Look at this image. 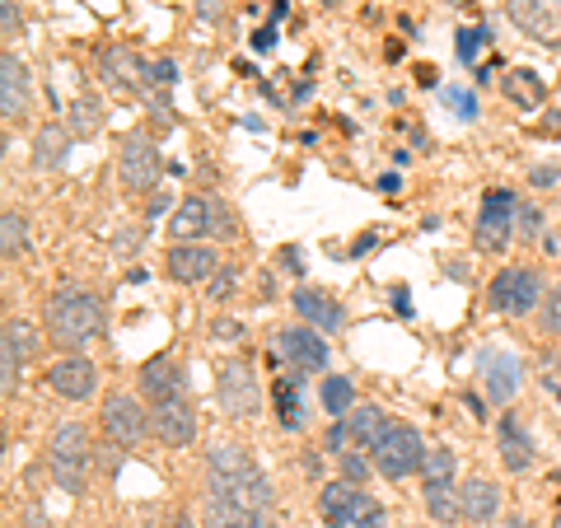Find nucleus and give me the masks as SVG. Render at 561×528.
Segmentation results:
<instances>
[{
    "instance_id": "09e8293b",
    "label": "nucleus",
    "mask_w": 561,
    "mask_h": 528,
    "mask_svg": "<svg viewBox=\"0 0 561 528\" xmlns=\"http://www.w3.org/2000/svg\"><path fill=\"white\" fill-rule=\"evenodd\" d=\"M379 192H383V197H393V192H402V179H398V173H383V179H379Z\"/></svg>"
},
{
    "instance_id": "f03ea898",
    "label": "nucleus",
    "mask_w": 561,
    "mask_h": 528,
    "mask_svg": "<svg viewBox=\"0 0 561 528\" xmlns=\"http://www.w3.org/2000/svg\"><path fill=\"white\" fill-rule=\"evenodd\" d=\"M47 332L51 342L66 346L76 356L80 346H90L103 337V299L94 290L80 286H61L57 295L47 299Z\"/></svg>"
},
{
    "instance_id": "9b49d317",
    "label": "nucleus",
    "mask_w": 561,
    "mask_h": 528,
    "mask_svg": "<svg viewBox=\"0 0 561 528\" xmlns=\"http://www.w3.org/2000/svg\"><path fill=\"white\" fill-rule=\"evenodd\" d=\"M103 435L122 449H136L140 439L150 435V412L146 402L131 398V393H108L103 398Z\"/></svg>"
},
{
    "instance_id": "37998d69",
    "label": "nucleus",
    "mask_w": 561,
    "mask_h": 528,
    "mask_svg": "<svg viewBox=\"0 0 561 528\" xmlns=\"http://www.w3.org/2000/svg\"><path fill=\"white\" fill-rule=\"evenodd\" d=\"M557 183H561V164H534V169H529V187L548 192V187H557Z\"/></svg>"
},
{
    "instance_id": "b1692460",
    "label": "nucleus",
    "mask_w": 561,
    "mask_h": 528,
    "mask_svg": "<svg viewBox=\"0 0 561 528\" xmlns=\"http://www.w3.org/2000/svg\"><path fill=\"white\" fill-rule=\"evenodd\" d=\"M305 416H309V408H305V375H290L286 379H276V426L280 431H305Z\"/></svg>"
},
{
    "instance_id": "c85d7f7f",
    "label": "nucleus",
    "mask_w": 561,
    "mask_h": 528,
    "mask_svg": "<svg viewBox=\"0 0 561 528\" xmlns=\"http://www.w3.org/2000/svg\"><path fill=\"white\" fill-rule=\"evenodd\" d=\"M319 398H323V412H328L332 421H346L351 412H356V383L342 379V375H328L323 389H319Z\"/></svg>"
},
{
    "instance_id": "1a4fd4ad",
    "label": "nucleus",
    "mask_w": 561,
    "mask_h": 528,
    "mask_svg": "<svg viewBox=\"0 0 561 528\" xmlns=\"http://www.w3.org/2000/svg\"><path fill=\"white\" fill-rule=\"evenodd\" d=\"M169 234L179 239V243H206V234H234L230 230V220H225V210L220 202H210V197H183L179 210L169 216Z\"/></svg>"
},
{
    "instance_id": "8fccbe9b",
    "label": "nucleus",
    "mask_w": 561,
    "mask_h": 528,
    "mask_svg": "<svg viewBox=\"0 0 561 528\" xmlns=\"http://www.w3.org/2000/svg\"><path fill=\"white\" fill-rule=\"evenodd\" d=\"M272 38H276V33H272V28H262L257 38H253V47H257V51H267V47H272Z\"/></svg>"
},
{
    "instance_id": "6ab92c4d",
    "label": "nucleus",
    "mask_w": 561,
    "mask_h": 528,
    "mask_svg": "<svg viewBox=\"0 0 561 528\" xmlns=\"http://www.w3.org/2000/svg\"><path fill=\"white\" fill-rule=\"evenodd\" d=\"M496 449H501L505 472H529L534 468V439H529V431L519 426L515 412H505L496 421Z\"/></svg>"
},
{
    "instance_id": "dca6fc26",
    "label": "nucleus",
    "mask_w": 561,
    "mask_h": 528,
    "mask_svg": "<svg viewBox=\"0 0 561 528\" xmlns=\"http://www.w3.org/2000/svg\"><path fill=\"white\" fill-rule=\"evenodd\" d=\"M505 14L524 28L534 43L561 47V0H505Z\"/></svg>"
},
{
    "instance_id": "72a5a7b5",
    "label": "nucleus",
    "mask_w": 561,
    "mask_h": 528,
    "mask_svg": "<svg viewBox=\"0 0 561 528\" xmlns=\"http://www.w3.org/2000/svg\"><path fill=\"white\" fill-rule=\"evenodd\" d=\"M454 472H459V459H454L449 449H426L421 478H426V482H454Z\"/></svg>"
},
{
    "instance_id": "de8ad7c7",
    "label": "nucleus",
    "mask_w": 561,
    "mask_h": 528,
    "mask_svg": "<svg viewBox=\"0 0 561 528\" xmlns=\"http://www.w3.org/2000/svg\"><path fill=\"white\" fill-rule=\"evenodd\" d=\"M280 262H286V272H295V276L305 272V267H300V249H280Z\"/></svg>"
},
{
    "instance_id": "5701e85b",
    "label": "nucleus",
    "mask_w": 561,
    "mask_h": 528,
    "mask_svg": "<svg viewBox=\"0 0 561 528\" xmlns=\"http://www.w3.org/2000/svg\"><path fill=\"white\" fill-rule=\"evenodd\" d=\"M202 528H272V515L249 509V505H234V501H225V496H206Z\"/></svg>"
},
{
    "instance_id": "a19ab883",
    "label": "nucleus",
    "mask_w": 561,
    "mask_h": 528,
    "mask_svg": "<svg viewBox=\"0 0 561 528\" xmlns=\"http://www.w3.org/2000/svg\"><path fill=\"white\" fill-rule=\"evenodd\" d=\"M234 280H239V276H234V267H220L216 276H210V280H206V295H210V299H216V305H220V299H230V290H234Z\"/></svg>"
},
{
    "instance_id": "e433bc0d",
    "label": "nucleus",
    "mask_w": 561,
    "mask_h": 528,
    "mask_svg": "<svg viewBox=\"0 0 561 528\" xmlns=\"http://www.w3.org/2000/svg\"><path fill=\"white\" fill-rule=\"evenodd\" d=\"M365 454H370V449H346L342 454V482H365V478H370V468H375V459H365Z\"/></svg>"
},
{
    "instance_id": "3c124183",
    "label": "nucleus",
    "mask_w": 561,
    "mask_h": 528,
    "mask_svg": "<svg viewBox=\"0 0 561 528\" xmlns=\"http://www.w3.org/2000/svg\"><path fill=\"white\" fill-rule=\"evenodd\" d=\"M463 408H468V416H478V421H482V402H478V398H468V393H463Z\"/></svg>"
},
{
    "instance_id": "ddd939ff",
    "label": "nucleus",
    "mask_w": 561,
    "mask_h": 528,
    "mask_svg": "<svg viewBox=\"0 0 561 528\" xmlns=\"http://www.w3.org/2000/svg\"><path fill=\"white\" fill-rule=\"evenodd\" d=\"M478 379H482V393L496 402V408H505V402H515L519 383H524V369H519V356L505 346H486L478 356Z\"/></svg>"
},
{
    "instance_id": "20e7f679",
    "label": "nucleus",
    "mask_w": 561,
    "mask_h": 528,
    "mask_svg": "<svg viewBox=\"0 0 561 528\" xmlns=\"http://www.w3.org/2000/svg\"><path fill=\"white\" fill-rule=\"evenodd\" d=\"M90 431L80 426V421H61L57 431L47 435V468H51V482L70 496H80L84 491V468H90Z\"/></svg>"
},
{
    "instance_id": "9d476101",
    "label": "nucleus",
    "mask_w": 561,
    "mask_h": 528,
    "mask_svg": "<svg viewBox=\"0 0 561 528\" xmlns=\"http://www.w3.org/2000/svg\"><path fill=\"white\" fill-rule=\"evenodd\" d=\"M216 398L230 421H253L262 412V383L253 379V369L243 360H225L216 379Z\"/></svg>"
},
{
    "instance_id": "6e6d98bb",
    "label": "nucleus",
    "mask_w": 561,
    "mask_h": 528,
    "mask_svg": "<svg viewBox=\"0 0 561 528\" xmlns=\"http://www.w3.org/2000/svg\"><path fill=\"white\" fill-rule=\"evenodd\" d=\"M552 528H561V519H557V524H552Z\"/></svg>"
},
{
    "instance_id": "4468645a",
    "label": "nucleus",
    "mask_w": 561,
    "mask_h": 528,
    "mask_svg": "<svg viewBox=\"0 0 561 528\" xmlns=\"http://www.w3.org/2000/svg\"><path fill=\"white\" fill-rule=\"evenodd\" d=\"M47 389L66 402H90L99 393V365L84 356H61L47 365Z\"/></svg>"
},
{
    "instance_id": "c9c22d12",
    "label": "nucleus",
    "mask_w": 561,
    "mask_h": 528,
    "mask_svg": "<svg viewBox=\"0 0 561 528\" xmlns=\"http://www.w3.org/2000/svg\"><path fill=\"white\" fill-rule=\"evenodd\" d=\"M482 43H486L482 28H459V33H454V51H459L463 66H472V61L482 57Z\"/></svg>"
},
{
    "instance_id": "f3484780",
    "label": "nucleus",
    "mask_w": 561,
    "mask_h": 528,
    "mask_svg": "<svg viewBox=\"0 0 561 528\" xmlns=\"http://www.w3.org/2000/svg\"><path fill=\"white\" fill-rule=\"evenodd\" d=\"M150 435L160 439L164 449H187L192 439H197V412L187 408V398L154 402L150 408Z\"/></svg>"
},
{
    "instance_id": "864d4df0",
    "label": "nucleus",
    "mask_w": 561,
    "mask_h": 528,
    "mask_svg": "<svg viewBox=\"0 0 561 528\" xmlns=\"http://www.w3.org/2000/svg\"><path fill=\"white\" fill-rule=\"evenodd\" d=\"M505 528H538V524H529V519H505Z\"/></svg>"
},
{
    "instance_id": "2eb2a0df",
    "label": "nucleus",
    "mask_w": 561,
    "mask_h": 528,
    "mask_svg": "<svg viewBox=\"0 0 561 528\" xmlns=\"http://www.w3.org/2000/svg\"><path fill=\"white\" fill-rule=\"evenodd\" d=\"M220 267L225 262L216 257L210 243H173L164 253V272H169V280H179V286H206Z\"/></svg>"
},
{
    "instance_id": "7ed1b4c3",
    "label": "nucleus",
    "mask_w": 561,
    "mask_h": 528,
    "mask_svg": "<svg viewBox=\"0 0 561 528\" xmlns=\"http://www.w3.org/2000/svg\"><path fill=\"white\" fill-rule=\"evenodd\" d=\"M319 519L328 528H389L383 505L356 482H328L319 491Z\"/></svg>"
},
{
    "instance_id": "aec40b11",
    "label": "nucleus",
    "mask_w": 561,
    "mask_h": 528,
    "mask_svg": "<svg viewBox=\"0 0 561 528\" xmlns=\"http://www.w3.org/2000/svg\"><path fill=\"white\" fill-rule=\"evenodd\" d=\"M140 398H150V402L183 398V369H179V360L154 356V360L140 365Z\"/></svg>"
},
{
    "instance_id": "ea45409f",
    "label": "nucleus",
    "mask_w": 561,
    "mask_h": 528,
    "mask_svg": "<svg viewBox=\"0 0 561 528\" xmlns=\"http://www.w3.org/2000/svg\"><path fill=\"white\" fill-rule=\"evenodd\" d=\"M515 234L519 239H542V216H538V206H529V202H519V216H515Z\"/></svg>"
},
{
    "instance_id": "cd10ccee",
    "label": "nucleus",
    "mask_w": 561,
    "mask_h": 528,
    "mask_svg": "<svg viewBox=\"0 0 561 528\" xmlns=\"http://www.w3.org/2000/svg\"><path fill=\"white\" fill-rule=\"evenodd\" d=\"M383 426H389V416H383L379 408H370V402H356V412L346 416V431H351V445L356 449H375Z\"/></svg>"
},
{
    "instance_id": "f704fd0d",
    "label": "nucleus",
    "mask_w": 561,
    "mask_h": 528,
    "mask_svg": "<svg viewBox=\"0 0 561 528\" xmlns=\"http://www.w3.org/2000/svg\"><path fill=\"white\" fill-rule=\"evenodd\" d=\"M179 80V66L169 57H146V90H173Z\"/></svg>"
},
{
    "instance_id": "bb28decb",
    "label": "nucleus",
    "mask_w": 561,
    "mask_h": 528,
    "mask_svg": "<svg viewBox=\"0 0 561 528\" xmlns=\"http://www.w3.org/2000/svg\"><path fill=\"white\" fill-rule=\"evenodd\" d=\"M66 150H70V131L57 127V122H47V127H38V136H33V164L38 169H61Z\"/></svg>"
},
{
    "instance_id": "39448f33",
    "label": "nucleus",
    "mask_w": 561,
    "mask_h": 528,
    "mask_svg": "<svg viewBox=\"0 0 561 528\" xmlns=\"http://www.w3.org/2000/svg\"><path fill=\"white\" fill-rule=\"evenodd\" d=\"M370 459L389 482H402V478H412V472H421V463H426V439H421L412 426H402V421H389L375 439Z\"/></svg>"
},
{
    "instance_id": "393cba45",
    "label": "nucleus",
    "mask_w": 561,
    "mask_h": 528,
    "mask_svg": "<svg viewBox=\"0 0 561 528\" xmlns=\"http://www.w3.org/2000/svg\"><path fill=\"white\" fill-rule=\"evenodd\" d=\"M459 501H463V519L468 524H491L496 519V509H501V491H496V482H486V478H468L459 486Z\"/></svg>"
},
{
    "instance_id": "423d86ee",
    "label": "nucleus",
    "mask_w": 561,
    "mask_h": 528,
    "mask_svg": "<svg viewBox=\"0 0 561 528\" xmlns=\"http://www.w3.org/2000/svg\"><path fill=\"white\" fill-rule=\"evenodd\" d=\"M515 216H519V202H515V192H505V187H491L482 206H478V225H472V243H478V253H491V257H501L511 243L519 239L515 234Z\"/></svg>"
},
{
    "instance_id": "f257e3e1",
    "label": "nucleus",
    "mask_w": 561,
    "mask_h": 528,
    "mask_svg": "<svg viewBox=\"0 0 561 528\" xmlns=\"http://www.w3.org/2000/svg\"><path fill=\"white\" fill-rule=\"evenodd\" d=\"M206 486H210V496L262 509V515H272V505H276L272 478L249 459V449H239V445H216L206 454Z\"/></svg>"
},
{
    "instance_id": "7c9ffc66",
    "label": "nucleus",
    "mask_w": 561,
    "mask_h": 528,
    "mask_svg": "<svg viewBox=\"0 0 561 528\" xmlns=\"http://www.w3.org/2000/svg\"><path fill=\"white\" fill-rule=\"evenodd\" d=\"M0 249H5V262H20L28 253V220L20 210H5V216H0Z\"/></svg>"
},
{
    "instance_id": "79ce46f5",
    "label": "nucleus",
    "mask_w": 561,
    "mask_h": 528,
    "mask_svg": "<svg viewBox=\"0 0 561 528\" xmlns=\"http://www.w3.org/2000/svg\"><path fill=\"white\" fill-rule=\"evenodd\" d=\"M20 356H10V351H0V375H5V379H0V389H5V398L14 393V389H20Z\"/></svg>"
},
{
    "instance_id": "58836bf2",
    "label": "nucleus",
    "mask_w": 561,
    "mask_h": 528,
    "mask_svg": "<svg viewBox=\"0 0 561 528\" xmlns=\"http://www.w3.org/2000/svg\"><path fill=\"white\" fill-rule=\"evenodd\" d=\"M542 332H548V337H561V286H552L548 295H542Z\"/></svg>"
},
{
    "instance_id": "0eeeda50",
    "label": "nucleus",
    "mask_w": 561,
    "mask_h": 528,
    "mask_svg": "<svg viewBox=\"0 0 561 528\" xmlns=\"http://www.w3.org/2000/svg\"><path fill=\"white\" fill-rule=\"evenodd\" d=\"M542 295L548 290H542V276L534 267H501L486 286V305L496 313H511V319H524L542 305Z\"/></svg>"
},
{
    "instance_id": "412c9836",
    "label": "nucleus",
    "mask_w": 561,
    "mask_h": 528,
    "mask_svg": "<svg viewBox=\"0 0 561 528\" xmlns=\"http://www.w3.org/2000/svg\"><path fill=\"white\" fill-rule=\"evenodd\" d=\"M28 108V66L14 57V51H5L0 57V113H5V122L24 117Z\"/></svg>"
},
{
    "instance_id": "603ef678",
    "label": "nucleus",
    "mask_w": 561,
    "mask_h": 528,
    "mask_svg": "<svg viewBox=\"0 0 561 528\" xmlns=\"http://www.w3.org/2000/svg\"><path fill=\"white\" fill-rule=\"evenodd\" d=\"M164 528H192V519H187V515H173Z\"/></svg>"
},
{
    "instance_id": "f8f14e48",
    "label": "nucleus",
    "mask_w": 561,
    "mask_h": 528,
    "mask_svg": "<svg viewBox=\"0 0 561 528\" xmlns=\"http://www.w3.org/2000/svg\"><path fill=\"white\" fill-rule=\"evenodd\" d=\"M276 360H286L295 375H319V369H328V342H323V332L319 328H280L276 337Z\"/></svg>"
},
{
    "instance_id": "a18cd8bd",
    "label": "nucleus",
    "mask_w": 561,
    "mask_h": 528,
    "mask_svg": "<svg viewBox=\"0 0 561 528\" xmlns=\"http://www.w3.org/2000/svg\"><path fill=\"white\" fill-rule=\"evenodd\" d=\"M0 28H5V38L14 43V33H20V10H14V0H0Z\"/></svg>"
},
{
    "instance_id": "a211bd4d",
    "label": "nucleus",
    "mask_w": 561,
    "mask_h": 528,
    "mask_svg": "<svg viewBox=\"0 0 561 528\" xmlns=\"http://www.w3.org/2000/svg\"><path fill=\"white\" fill-rule=\"evenodd\" d=\"M99 76L113 84V90H146V57H136L131 47L108 43L99 51Z\"/></svg>"
},
{
    "instance_id": "5fc2aeb1",
    "label": "nucleus",
    "mask_w": 561,
    "mask_h": 528,
    "mask_svg": "<svg viewBox=\"0 0 561 528\" xmlns=\"http://www.w3.org/2000/svg\"><path fill=\"white\" fill-rule=\"evenodd\" d=\"M445 5H454V10H463V5H478V0H445Z\"/></svg>"
},
{
    "instance_id": "49530a36",
    "label": "nucleus",
    "mask_w": 561,
    "mask_h": 528,
    "mask_svg": "<svg viewBox=\"0 0 561 528\" xmlns=\"http://www.w3.org/2000/svg\"><path fill=\"white\" fill-rule=\"evenodd\" d=\"M393 309L402 313V319H412V299H408V286H398V290H393Z\"/></svg>"
},
{
    "instance_id": "4be33fe9",
    "label": "nucleus",
    "mask_w": 561,
    "mask_h": 528,
    "mask_svg": "<svg viewBox=\"0 0 561 528\" xmlns=\"http://www.w3.org/2000/svg\"><path fill=\"white\" fill-rule=\"evenodd\" d=\"M290 305H295V313L309 323V328H319V332H337L342 323H346V313H342V305L332 295H323V290H295L290 295Z\"/></svg>"
},
{
    "instance_id": "2f4dec72",
    "label": "nucleus",
    "mask_w": 561,
    "mask_h": 528,
    "mask_svg": "<svg viewBox=\"0 0 561 528\" xmlns=\"http://www.w3.org/2000/svg\"><path fill=\"white\" fill-rule=\"evenodd\" d=\"M99 127H103V108H99L90 94H80V99L66 108V131H70V136H94Z\"/></svg>"
},
{
    "instance_id": "473e14b6",
    "label": "nucleus",
    "mask_w": 561,
    "mask_h": 528,
    "mask_svg": "<svg viewBox=\"0 0 561 528\" xmlns=\"http://www.w3.org/2000/svg\"><path fill=\"white\" fill-rule=\"evenodd\" d=\"M0 351H10V356H20V360H28V356H38V332H33L28 323H5V346Z\"/></svg>"
},
{
    "instance_id": "c756f323",
    "label": "nucleus",
    "mask_w": 561,
    "mask_h": 528,
    "mask_svg": "<svg viewBox=\"0 0 561 528\" xmlns=\"http://www.w3.org/2000/svg\"><path fill=\"white\" fill-rule=\"evenodd\" d=\"M501 90H505V99L515 103V108H542V80L534 76V70H511V76L501 80Z\"/></svg>"
},
{
    "instance_id": "6e6552de",
    "label": "nucleus",
    "mask_w": 561,
    "mask_h": 528,
    "mask_svg": "<svg viewBox=\"0 0 561 528\" xmlns=\"http://www.w3.org/2000/svg\"><path fill=\"white\" fill-rule=\"evenodd\" d=\"M160 179H164V160H160V150H154V140L131 131L117 146V183L127 187L131 197H146V192L160 187Z\"/></svg>"
},
{
    "instance_id": "a878e982",
    "label": "nucleus",
    "mask_w": 561,
    "mask_h": 528,
    "mask_svg": "<svg viewBox=\"0 0 561 528\" xmlns=\"http://www.w3.org/2000/svg\"><path fill=\"white\" fill-rule=\"evenodd\" d=\"M421 501H426V515L445 528H454L463 519V501H459V491H454V482H426Z\"/></svg>"
},
{
    "instance_id": "4c0bfd02",
    "label": "nucleus",
    "mask_w": 561,
    "mask_h": 528,
    "mask_svg": "<svg viewBox=\"0 0 561 528\" xmlns=\"http://www.w3.org/2000/svg\"><path fill=\"white\" fill-rule=\"evenodd\" d=\"M445 103H449V108H454V117H463V122H478V94H472V90H459V84H449V90H445Z\"/></svg>"
},
{
    "instance_id": "c03bdc74",
    "label": "nucleus",
    "mask_w": 561,
    "mask_h": 528,
    "mask_svg": "<svg viewBox=\"0 0 561 528\" xmlns=\"http://www.w3.org/2000/svg\"><path fill=\"white\" fill-rule=\"evenodd\" d=\"M210 337L216 342H243V323L239 319H216L210 323Z\"/></svg>"
}]
</instances>
